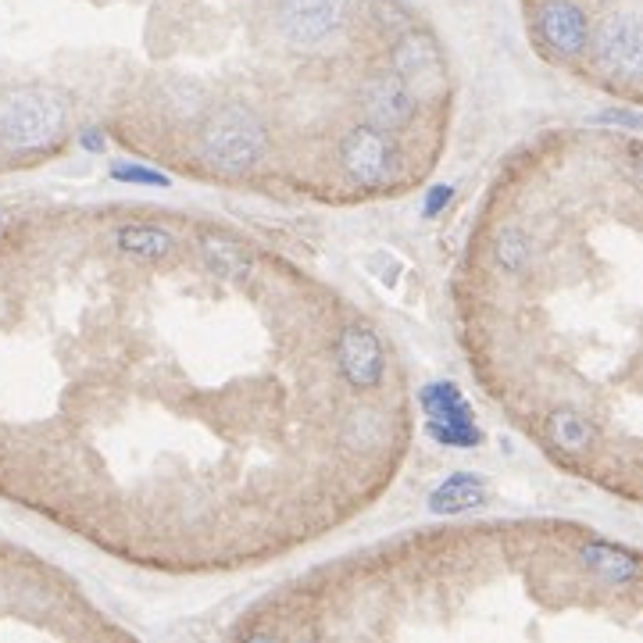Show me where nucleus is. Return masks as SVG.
Instances as JSON below:
<instances>
[{"label": "nucleus", "instance_id": "20", "mask_svg": "<svg viewBox=\"0 0 643 643\" xmlns=\"http://www.w3.org/2000/svg\"><path fill=\"white\" fill-rule=\"evenodd\" d=\"M601 121H612V126H625V129H640V115L636 111H604Z\"/></svg>", "mask_w": 643, "mask_h": 643}, {"label": "nucleus", "instance_id": "10", "mask_svg": "<svg viewBox=\"0 0 643 643\" xmlns=\"http://www.w3.org/2000/svg\"><path fill=\"white\" fill-rule=\"evenodd\" d=\"M364 111L376 129H405L415 115V97L405 90L401 79L382 72L364 86Z\"/></svg>", "mask_w": 643, "mask_h": 643}, {"label": "nucleus", "instance_id": "14", "mask_svg": "<svg viewBox=\"0 0 643 643\" xmlns=\"http://www.w3.org/2000/svg\"><path fill=\"white\" fill-rule=\"evenodd\" d=\"M115 243L126 254L144 257V262H165V257L172 254V247H176L172 233L158 230V225H126V230H118Z\"/></svg>", "mask_w": 643, "mask_h": 643}, {"label": "nucleus", "instance_id": "22", "mask_svg": "<svg viewBox=\"0 0 643 643\" xmlns=\"http://www.w3.org/2000/svg\"><path fill=\"white\" fill-rule=\"evenodd\" d=\"M0 225H4V218H0Z\"/></svg>", "mask_w": 643, "mask_h": 643}, {"label": "nucleus", "instance_id": "19", "mask_svg": "<svg viewBox=\"0 0 643 643\" xmlns=\"http://www.w3.org/2000/svg\"><path fill=\"white\" fill-rule=\"evenodd\" d=\"M450 197H455V186H432L426 204H422V215H426V218H437L444 207L450 204Z\"/></svg>", "mask_w": 643, "mask_h": 643}, {"label": "nucleus", "instance_id": "12", "mask_svg": "<svg viewBox=\"0 0 643 643\" xmlns=\"http://www.w3.org/2000/svg\"><path fill=\"white\" fill-rule=\"evenodd\" d=\"M486 500V483L472 472H458L444 479L437 490L429 494V512L432 515H461V512H472Z\"/></svg>", "mask_w": 643, "mask_h": 643}, {"label": "nucleus", "instance_id": "18", "mask_svg": "<svg viewBox=\"0 0 643 643\" xmlns=\"http://www.w3.org/2000/svg\"><path fill=\"white\" fill-rule=\"evenodd\" d=\"M372 11H376V19L382 22V26H408V8H401L397 0H376L372 4Z\"/></svg>", "mask_w": 643, "mask_h": 643}, {"label": "nucleus", "instance_id": "5", "mask_svg": "<svg viewBox=\"0 0 643 643\" xmlns=\"http://www.w3.org/2000/svg\"><path fill=\"white\" fill-rule=\"evenodd\" d=\"M351 0H283L280 32L293 47H319L347 26Z\"/></svg>", "mask_w": 643, "mask_h": 643}, {"label": "nucleus", "instance_id": "6", "mask_svg": "<svg viewBox=\"0 0 643 643\" xmlns=\"http://www.w3.org/2000/svg\"><path fill=\"white\" fill-rule=\"evenodd\" d=\"M340 162L358 186H382L397 172V147L376 126H354L340 144Z\"/></svg>", "mask_w": 643, "mask_h": 643}, {"label": "nucleus", "instance_id": "7", "mask_svg": "<svg viewBox=\"0 0 643 643\" xmlns=\"http://www.w3.org/2000/svg\"><path fill=\"white\" fill-rule=\"evenodd\" d=\"M594 58L604 72L618 79H636L643 68V32L633 11L607 14L594 37Z\"/></svg>", "mask_w": 643, "mask_h": 643}, {"label": "nucleus", "instance_id": "16", "mask_svg": "<svg viewBox=\"0 0 643 643\" xmlns=\"http://www.w3.org/2000/svg\"><path fill=\"white\" fill-rule=\"evenodd\" d=\"M497 262L508 269V272H526L529 262H533V247H529V236L523 230H515V225H508V230H500L497 236Z\"/></svg>", "mask_w": 643, "mask_h": 643}, {"label": "nucleus", "instance_id": "13", "mask_svg": "<svg viewBox=\"0 0 643 643\" xmlns=\"http://www.w3.org/2000/svg\"><path fill=\"white\" fill-rule=\"evenodd\" d=\"M201 254L207 269L222 275V280H243V275L251 272V254L225 233H212V230L201 233Z\"/></svg>", "mask_w": 643, "mask_h": 643}, {"label": "nucleus", "instance_id": "11", "mask_svg": "<svg viewBox=\"0 0 643 643\" xmlns=\"http://www.w3.org/2000/svg\"><path fill=\"white\" fill-rule=\"evenodd\" d=\"M579 562L586 572H594L597 579L604 583H636L640 576V562H636V554L633 551H625V547H615V544H586L579 551Z\"/></svg>", "mask_w": 643, "mask_h": 643}, {"label": "nucleus", "instance_id": "15", "mask_svg": "<svg viewBox=\"0 0 643 643\" xmlns=\"http://www.w3.org/2000/svg\"><path fill=\"white\" fill-rule=\"evenodd\" d=\"M547 429H551V440L558 444L562 450H586L590 444L597 440L594 422H590L586 415L572 411V408L554 411V415H551V422H547Z\"/></svg>", "mask_w": 643, "mask_h": 643}, {"label": "nucleus", "instance_id": "1", "mask_svg": "<svg viewBox=\"0 0 643 643\" xmlns=\"http://www.w3.org/2000/svg\"><path fill=\"white\" fill-rule=\"evenodd\" d=\"M68 121V100L55 86L29 82L0 97V147L43 150L61 140Z\"/></svg>", "mask_w": 643, "mask_h": 643}, {"label": "nucleus", "instance_id": "4", "mask_svg": "<svg viewBox=\"0 0 643 643\" xmlns=\"http://www.w3.org/2000/svg\"><path fill=\"white\" fill-rule=\"evenodd\" d=\"M422 411L429 437L444 447H476L483 440V432L472 422V408L455 382H429L422 390Z\"/></svg>", "mask_w": 643, "mask_h": 643}, {"label": "nucleus", "instance_id": "21", "mask_svg": "<svg viewBox=\"0 0 643 643\" xmlns=\"http://www.w3.org/2000/svg\"><path fill=\"white\" fill-rule=\"evenodd\" d=\"M79 140H82V147L90 150V154H100L104 147H108V140H104V133H100L97 126H86Z\"/></svg>", "mask_w": 643, "mask_h": 643}, {"label": "nucleus", "instance_id": "3", "mask_svg": "<svg viewBox=\"0 0 643 643\" xmlns=\"http://www.w3.org/2000/svg\"><path fill=\"white\" fill-rule=\"evenodd\" d=\"M393 76L405 82L415 100H437L447 86V65L440 43L429 32H405L393 43Z\"/></svg>", "mask_w": 643, "mask_h": 643}, {"label": "nucleus", "instance_id": "17", "mask_svg": "<svg viewBox=\"0 0 643 643\" xmlns=\"http://www.w3.org/2000/svg\"><path fill=\"white\" fill-rule=\"evenodd\" d=\"M111 179L115 183H133V186H172V179L158 168H144V165H126L118 162L111 165Z\"/></svg>", "mask_w": 643, "mask_h": 643}, {"label": "nucleus", "instance_id": "9", "mask_svg": "<svg viewBox=\"0 0 643 643\" xmlns=\"http://www.w3.org/2000/svg\"><path fill=\"white\" fill-rule=\"evenodd\" d=\"M536 29L551 50L572 58V55H583L586 43H590V26H586V14L572 4V0H551V4L540 8V19H536Z\"/></svg>", "mask_w": 643, "mask_h": 643}, {"label": "nucleus", "instance_id": "8", "mask_svg": "<svg viewBox=\"0 0 643 643\" xmlns=\"http://www.w3.org/2000/svg\"><path fill=\"white\" fill-rule=\"evenodd\" d=\"M340 372L354 390H372L382 379V347L372 329L364 325H347L340 337Z\"/></svg>", "mask_w": 643, "mask_h": 643}, {"label": "nucleus", "instance_id": "2", "mask_svg": "<svg viewBox=\"0 0 643 643\" xmlns=\"http://www.w3.org/2000/svg\"><path fill=\"white\" fill-rule=\"evenodd\" d=\"M265 121L243 104H222L201 126V158L222 176H243L265 158Z\"/></svg>", "mask_w": 643, "mask_h": 643}]
</instances>
